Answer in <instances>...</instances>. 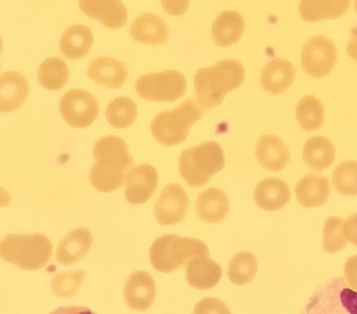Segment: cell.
<instances>
[{"label":"cell","instance_id":"6da1fadb","mask_svg":"<svg viewBox=\"0 0 357 314\" xmlns=\"http://www.w3.org/2000/svg\"><path fill=\"white\" fill-rule=\"evenodd\" d=\"M95 164L89 178L98 191L110 193L124 183L125 177L134 160L125 141L116 135L98 140L93 148Z\"/></svg>","mask_w":357,"mask_h":314},{"label":"cell","instance_id":"7a4b0ae2","mask_svg":"<svg viewBox=\"0 0 357 314\" xmlns=\"http://www.w3.org/2000/svg\"><path fill=\"white\" fill-rule=\"evenodd\" d=\"M244 77V68L236 59H222L211 68L199 69L194 76L197 101L208 108L220 105L227 93L242 84Z\"/></svg>","mask_w":357,"mask_h":314},{"label":"cell","instance_id":"3957f363","mask_svg":"<svg viewBox=\"0 0 357 314\" xmlns=\"http://www.w3.org/2000/svg\"><path fill=\"white\" fill-rule=\"evenodd\" d=\"M1 258L23 270L34 271L44 267L52 255V244L44 234H9L0 244Z\"/></svg>","mask_w":357,"mask_h":314},{"label":"cell","instance_id":"277c9868","mask_svg":"<svg viewBox=\"0 0 357 314\" xmlns=\"http://www.w3.org/2000/svg\"><path fill=\"white\" fill-rule=\"evenodd\" d=\"M204 113L203 106L194 97H190L176 108L158 113L151 123V131L156 141L166 147L183 142L190 128Z\"/></svg>","mask_w":357,"mask_h":314},{"label":"cell","instance_id":"5b68a950","mask_svg":"<svg viewBox=\"0 0 357 314\" xmlns=\"http://www.w3.org/2000/svg\"><path fill=\"white\" fill-rule=\"evenodd\" d=\"M202 254H209V250L200 239L165 234L153 242L149 249V260L156 270L169 273Z\"/></svg>","mask_w":357,"mask_h":314},{"label":"cell","instance_id":"8992f818","mask_svg":"<svg viewBox=\"0 0 357 314\" xmlns=\"http://www.w3.org/2000/svg\"><path fill=\"white\" fill-rule=\"evenodd\" d=\"M225 166V154L215 141H206L182 151L178 167L181 177L192 187L206 184Z\"/></svg>","mask_w":357,"mask_h":314},{"label":"cell","instance_id":"52a82bcc","mask_svg":"<svg viewBox=\"0 0 357 314\" xmlns=\"http://www.w3.org/2000/svg\"><path fill=\"white\" fill-rule=\"evenodd\" d=\"M300 314H357V291L342 277H335L319 285Z\"/></svg>","mask_w":357,"mask_h":314},{"label":"cell","instance_id":"ba28073f","mask_svg":"<svg viewBox=\"0 0 357 314\" xmlns=\"http://www.w3.org/2000/svg\"><path fill=\"white\" fill-rule=\"evenodd\" d=\"M185 76L175 70L146 73L135 83L138 95L147 100L171 103L183 96L186 91Z\"/></svg>","mask_w":357,"mask_h":314},{"label":"cell","instance_id":"9c48e42d","mask_svg":"<svg viewBox=\"0 0 357 314\" xmlns=\"http://www.w3.org/2000/svg\"><path fill=\"white\" fill-rule=\"evenodd\" d=\"M337 60L335 43L323 36L310 37L305 43L302 53L303 70L314 77H323L333 70Z\"/></svg>","mask_w":357,"mask_h":314},{"label":"cell","instance_id":"30bf717a","mask_svg":"<svg viewBox=\"0 0 357 314\" xmlns=\"http://www.w3.org/2000/svg\"><path fill=\"white\" fill-rule=\"evenodd\" d=\"M59 109L63 119L75 128L90 126L99 112L94 96L80 89L68 91L60 100Z\"/></svg>","mask_w":357,"mask_h":314},{"label":"cell","instance_id":"8fae6325","mask_svg":"<svg viewBox=\"0 0 357 314\" xmlns=\"http://www.w3.org/2000/svg\"><path fill=\"white\" fill-rule=\"evenodd\" d=\"M189 204V197L183 188L176 183H169L153 205L154 217L160 225H174L185 218Z\"/></svg>","mask_w":357,"mask_h":314},{"label":"cell","instance_id":"7c38bea8","mask_svg":"<svg viewBox=\"0 0 357 314\" xmlns=\"http://www.w3.org/2000/svg\"><path fill=\"white\" fill-rule=\"evenodd\" d=\"M158 183V172L152 165H132L125 177V198L130 204H143L154 193Z\"/></svg>","mask_w":357,"mask_h":314},{"label":"cell","instance_id":"4fadbf2b","mask_svg":"<svg viewBox=\"0 0 357 314\" xmlns=\"http://www.w3.org/2000/svg\"><path fill=\"white\" fill-rule=\"evenodd\" d=\"M155 296V281L145 271H134L124 284V300L127 306L133 310H147L153 305Z\"/></svg>","mask_w":357,"mask_h":314},{"label":"cell","instance_id":"5bb4252c","mask_svg":"<svg viewBox=\"0 0 357 314\" xmlns=\"http://www.w3.org/2000/svg\"><path fill=\"white\" fill-rule=\"evenodd\" d=\"M222 270L209 254L198 255L185 265V279L189 285L198 290L214 287L220 281Z\"/></svg>","mask_w":357,"mask_h":314},{"label":"cell","instance_id":"9a60e30c","mask_svg":"<svg viewBox=\"0 0 357 314\" xmlns=\"http://www.w3.org/2000/svg\"><path fill=\"white\" fill-rule=\"evenodd\" d=\"M82 12L98 20L105 27L116 29L123 26L128 18L127 9L121 1H79Z\"/></svg>","mask_w":357,"mask_h":314},{"label":"cell","instance_id":"2e32d148","mask_svg":"<svg viewBox=\"0 0 357 314\" xmlns=\"http://www.w3.org/2000/svg\"><path fill=\"white\" fill-rule=\"evenodd\" d=\"M93 237L86 228H76L67 233L59 241L56 252L57 261L65 266L73 264L89 251Z\"/></svg>","mask_w":357,"mask_h":314},{"label":"cell","instance_id":"e0dca14e","mask_svg":"<svg viewBox=\"0 0 357 314\" xmlns=\"http://www.w3.org/2000/svg\"><path fill=\"white\" fill-rule=\"evenodd\" d=\"M88 75L97 84L108 89H119L128 77V70L122 61L110 57H98L91 61Z\"/></svg>","mask_w":357,"mask_h":314},{"label":"cell","instance_id":"ac0fdd59","mask_svg":"<svg viewBox=\"0 0 357 314\" xmlns=\"http://www.w3.org/2000/svg\"><path fill=\"white\" fill-rule=\"evenodd\" d=\"M296 70L292 63L282 58H275L263 67L260 83L263 89L271 94H280L292 84Z\"/></svg>","mask_w":357,"mask_h":314},{"label":"cell","instance_id":"d6986e66","mask_svg":"<svg viewBox=\"0 0 357 314\" xmlns=\"http://www.w3.org/2000/svg\"><path fill=\"white\" fill-rule=\"evenodd\" d=\"M291 192L288 184L278 177H267L259 181L254 190L257 204L266 211H277L289 201Z\"/></svg>","mask_w":357,"mask_h":314},{"label":"cell","instance_id":"ffe728a7","mask_svg":"<svg viewBox=\"0 0 357 314\" xmlns=\"http://www.w3.org/2000/svg\"><path fill=\"white\" fill-rule=\"evenodd\" d=\"M255 153L261 167L270 172L282 171L289 160L287 147L276 135H262L257 142Z\"/></svg>","mask_w":357,"mask_h":314},{"label":"cell","instance_id":"44dd1931","mask_svg":"<svg viewBox=\"0 0 357 314\" xmlns=\"http://www.w3.org/2000/svg\"><path fill=\"white\" fill-rule=\"evenodd\" d=\"M298 202L305 208L318 207L328 200L331 193L328 178L310 173L301 179L295 186Z\"/></svg>","mask_w":357,"mask_h":314},{"label":"cell","instance_id":"7402d4cb","mask_svg":"<svg viewBox=\"0 0 357 314\" xmlns=\"http://www.w3.org/2000/svg\"><path fill=\"white\" fill-rule=\"evenodd\" d=\"M195 211L201 220L209 223H219L229 211L228 197L220 188H209L198 195Z\"/></svg>","mask_w":357,"mask_h":314},{"label":"cell","instance_id":"603a6c76","mask_svg":"<svg viewBox=\"0 0 357 314\" xmlns=\"http://www.w3.org/2000/svg\"><path fill=\"white\" fill-rule=\"evenodd\" d=\"M0 112H10L17 110L28 95V82L22 74L14 70L0 75Z\"/></svg>","mask_w":357,"mask_h":314},{"label":"cell","instance_id":"cb8c5ba5","mask_svg":"<svg viewBox=\"0 0 357 314\" xmlns=\"http://www.w3.org/2000/svg\"><path fill=\"white\" fill-rule=\"evenodd\" d=\"M130 33L137 41L157 45L166 42L169 36V28L159 15L144 13L135 18Z\"/></svg>","mask_w":357,"mask_h":314},{"label":"cell","instance_id":"d4e9b609","mask_svg":"<svg viewBox=\"0 0 357 314\" xmlns=\"http://www.w3.org/2000/svg\"><path fill=\"white\" fill-rule=\"evenodd\" d=\"M335 149L330 140L321 135L310 137L303 147V160L312 171L319 172L333 162Z\"/></svg>","mask_w":357,"mask_h":314},{"label":"cell","instance_id":"484cf974","mask_svg":"<svg viewBox=\"0 0 357 314\" xmlns=\"http://www.w3.org/2000/svg\"><path fill=\"white\" fill-rule=\"evenodd\" d=\"M244 27L243 17L239 13L222 11L213 24V39L219 46H230L241 38Z\"/></svg>","mask_w":357,"mask_h":314},{"label":"cell","instance_id":"4316f807","mask_svg":"<svg viewBox=\"0 0 357 314\" xmlns=\"http://www.w3.org/2000/svg\"><path fill=\"white\" fill-rule=\"evenodd\" d=\"M93 34L89 27L74 24L67 28L60 40V50L69 59L84 57L93 43Z\"/></svg>","mask_w":357,"mask_h":314},{"label":"cell","instance_id":"83f0119b","mask_svg":"<svg viewBox=\"0 0 357 314\" xmlns=\"http://www.w3.org/2000/svg\"><path fill=\"white\" fill-rule=\"evenodd\" d=\"M349 6V1H308L299 3L298 10L301 18L307 22H315L322 19H336L345 14Z\"/></svg>","mask_w":357,"mask_h":314},{"label":"cell","instance_id":"f1b7e54d","mask_svg":"<svg viewBox=\"0 0 357 314\" xmlns=\"http://www.w3.org/2000/svg\"><path fill=\"white\" fill-rule=\"evenodd\" d=\"M296 119L303 130L307 131L317 130L323 125L324 120L323 104L314 96H304L296 105Z\"/></svg>","mask_w":357,"mask_h":314},{"label":"cell","instance_id":"f546056e","mask_svg":"<svg viewBox=\"0 0 357 314\" xmlns=\"http://www.w3.org/2000/svg\"><path fill=\"white\" fill-rule=\"evenodd\" d=\"M257 271V260L250 251L236 253L229 262L227 276L231 282L242 285L250 283Z\"/></svg>","mask_w":357,"mask_h":314},{"label":"cell","instance_id":"4dcf8cb0","mask_svg":"<svg viewBox=\"0 0 357 314\" xmlns=\"http://www.w3.org/2000/svg\"><path fill=\"white\" fill-rule=\"evenodd\" d=\"M68 78V69L65 61L59 57L47 58L39 66V83L49 90L61 89Z\"/></svg>","mask_w":357,"mask_h":314},{"label":"cell","instance_id":"1f68e13d","mask_svg":"<svg viewBox=\"0 0 357 314\" xmlns=\"http://www.w3.org/2000/svg\"><path fill=\"white\" fill-rule=\"evenodd\" d=\"M105 114L108 122L113 127L126 128L136 120L137 105L128 97H116L109 103Z\"/></svg>","mask_w":357,"mask_h":314},{"label":"cell","instance_id":"d6a6232c","mask_svg":"<svg viewBox=\"0 0 357 314\" xmlns=\"http://www.w3.org/2000/svg\"><path fill=\"white\" fill-rule=\"evenodd\" d=\"M332 184L343 195H357V161L348 160L340 163L333 172Z\"/></svg>","mask_w":357,"mask_h":314},{"label":"cell","instance_id":"836d02e7","mask_svg":"<svg viewBox=\"0 0 357 314\" xmlns=\"http://www.w3.org/2000/svg\"><path fill=\"white\" fill-rule=\"evenodd\" d=\"M84 277L85 271L83 270L57 274L50 282L52 293L59 298H71L79 290Z\"/></svg>","mask_w":357,"mask_h":314},{"label":"cell","instance_id":"e575fe53","mask_svg":"<svg viewBox=\"0 0 357 314\" xmlns=\"http://www.w3.org/2000/svg\"><path fill=\"white\" fill-rule=\"evenodd\" d=\"M344 219L340 216H330L323 228V247L330 253H335L347 246L344 234Z\"/></svg>","mask_w":357,"mask_h":314},{"label":"cell","instance_id":"d590c367","mask_svg":"<svg viewBox=\"0 0 357 314\" xmlns=\"http://www.w3.org/2000/svg\"><path fill=\"white\" fill-rule=\"evenodd\" d=\"M193 314H231V312L223 301L206 297L195 306Z\"/></svg>","mask_w":357,"mask_h":314},{"label":"cell","instance_id":"8d00e7d4","mask_svg":"<svg viewBox=\"0 0 357 314\" xmlns=\"http://www.w3.org/2000/svg\"><path fill=\"white\" fill-rule=\"evenodd\" d=\"M344 275L349 285L357 291V255L347 258L344 267Z\"/></svg>","mask_w":357,"mask_h":314},{"label":"cell","instance_id":"74e56055","mask_svg":"<svg viewBox=\"0 0 357 314\" xmlns=\"http://www.w3.org/2000/svg\"><path fill=\"white\" fill-rule=\"evenodd\" d=\"M344 234L347 241L357 246V213L349 216L344 221Z\"/></svg>","mask_w":357,"mask_h":314},{"label":"cell","instance_id":"f35d334b","mask_svg":"<svg viewBox=\"0 0 357 314\" xmlns=\"http://www.w3.org/2000/svg\"><path fill=\"white\" fill-rule=\"evenodd\" d=\"M50 314H96L86 306H60L55 308Z\"/></svg>","mask_w":357,"mask_h":314},{"label":"cell","instance_id":"ab89813d","mask_svg":"<svg viewBox=\"0 0 357 314\" xmlns=\"http://www.w3.org/2000/svg\"><path fill=\"white\" fill-rule=\"evenodd\" d=\"M182 1H162L163 9L169 14L181 15L184 13L188 6L176 7L180 5Z\"/></svg>","mask_w":357,"mask_h":314},{"label":"cell","instance_id":"60d3db41","mask_svg":"<svg viewBox=\"0 0 357 314\" xmlns=\"http://www.w3.org/2000/svg\"><path fill=\"white\" fill-rule=\"evenodd\" d=\"M346 52L351 58L357 61V36L349 40Z\"/></svg>","mask_w":357,"mask_h":314},{"label":"cell","instance_id":"b9f144b4","mask_svg":"<svg viewBox=\"0 0 357 314\" xmlns=\"http://www.w3.org/2000/svg\"><path fill=\"white\" fill-rule=\"evenodd\" d=\"M354 4H355V10H356V12L357 13V0L355 1Z\"/></svg>","mask_w":357,"mask_h":314}]
</instances>
